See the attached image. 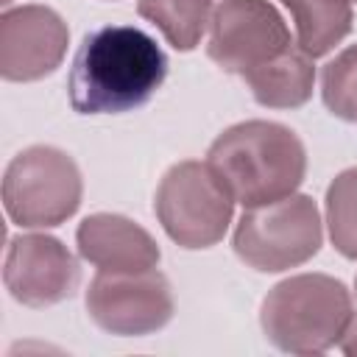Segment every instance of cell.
Segmentation results:
<instances>
[{
	"label": "cell",
	"mask_w": 357,
	"mask_h": 357,
	"mask_svg": "<svg viewBox=\"0 0 357 357\" xmlns=\"http://www.w3.org/2000/svg\"><path fill=\"white\" fill-rule=\"evenodd\" d=\"M290 47V28L268 0H223L212 11L206 53L226 73L245 78Z\"/></svg>",
	"instance_id": "obj_7"
},
{
	"label": "cell",
	"mask_w": 357,
	"mask_h": 357,
	"mask_svg": "<svg viewBox=\"0 0 357 357\" xmlns=\"http://www.w3.org/2000/svg\"><path fill=\"white\" fill-rule=\"evenodd\" d=\"M354 3H357V0H354Z\"/></svg>",
	"instance_id": "obj_20"
},
{
	"label": "cell",
	"mask_w": 357,
	"mask_h": 357,
	"mask_svg": "<svg viewBox=\"0 0 357 357\" xmlns=\"http://www.w3.org/2000/svg\"><path fill=\"white\" fill-rule=\"evenodd\" d=\"M81 259L92 262L98 271H151L159 265L156 240L131 218L114 212H95L81 220L75 231Z\"/></svg>",
	"instance_id": "obj_11"
},
{
	"label": "cell",
	"mask_w": 357,
	"mask_h": 357,
	"mask_svg": "<svg viewBox=\"0 0 357 357\" xmlns=\"http://www.w3.org/2000/svg\"><path fill=\"white\" fill-rule=\"evenodd\" d=\"M173 290L165 273L151 271H98L86 290L89 318L109 335L142 337L173 318Z\"/></svg>",
	"instance_id": "obj_8"
},
{
	"label": "cell",
	"mask_w": 357,
	"mask_h": 357,
	"mask_svg": "<svg viewBox=\"0 0 357 357\" xmlns=\"http://www.w3.org/2000/svg\"><path fill=\"white\" fill-rule=\"evenodd\" d=\"M137 11L153 22L176 50H192L212 20V0H139Z\"/></svg>",
	"instance_id": "obj_14"
},
{
	"label": "cell",
	"mask_w": 357,
	"mask_h": 357,
	"mask_svg": "<svg viewBox=\"0 0 357 357\" xmlns=\"http://www.w3.org/2000/svg\"><path fill=\"white\" fill-rule=\"evenodd\" d=\"M3 282L14 301L50 307L78 290L81 268L61 240L50 234H17L6 248Z\"/></svg>",
	"instance_id": "obj_9"
},
{
	"label": "cell",
	"mask_w": 357,
	"mask_h": 357,
	"mask_svg": "<svg viewBox=\"0 0 357 357\" xmlns=\"http://www.w3.org/2000/svg\"><path fill=\"white\" fill-rule=\"evenodd\" d=\"M153 212L173 243L181 248H209L223 240L234 198L209 167V162H178L173 165L153 195Z\"/></svg>",
	"instance_id": "obj_6"
},
{
	"label": "cell",
	"mask_w": 357,
	"mask_h": 357,
	"mask_svg": "<svg viewBox=\"0 0 357 357\" xmlns=\"http://www.w3.org/2000/svg\"><path fill=\"white\" fill-rule=\"evenodd\" d=\"M206 162L243 206L293 195L307 173L304 142L273 120H245L226 128L209 145Z\"/></svg>",
	"instance_id": "obj_2"
},
{
	"label": "cell",
	"mask_w": 357,
	"mask_h": 357,
	"mask_svg": "<svg viewBox=\"0 0 357 357\" xmlns=\"http://www.w3.org/2000/svg\"><path fill=\"white\" fill-rule=\"evenodd\" d=\"M354 290H357V279H354Z\"/></svg>",
	"instance_id": "obj_19"
},
{
	"label": "cell",
	"mask_w": 357,
	"mask_h": 357,
	"mask_svg": "<svg viewBox=\"0 0 357 357\" xmlns=\"http://www.w3.org/2000/svg\"><path fill=\"white\" fill-rule=\"evenodd\" d=\"M167 78V56L134 25H103L84 36L67 78L78 114H120L148 103Z\"/></svg>",
	"instance_id": "obj_1"
},
{
	"label": "cell",
	"mask_w": 357,
	"mask_h": 357,
	"mask_svg": "<svg viewBox=\"0 0 357 357\" xmlns=\"http://www.w3.org/2000/svg\"><path fill=\"white\" fill-rule=\"evenodd\" d=\"M259 106L268 109H296L310 100L315 84L312 56L293 45L284 56L265 64L262 70L243 78Z\"/></svg>",
	"instance_id": "obj_12"
},
{
	"label": "cell",
	"mask_w": 357,
	"mask_h": 357,
	"mask_svg": "<svg viewBox=\"0 0 357 357\" xmlns=\"http://www.w3.org/2000/svg\"><path fill=\"white\" fill-rule=\"evenodd\" d=\"M326 226L335 251L357 259V167H349L326 187Z\"/></svg>",
	"instance_id": "obj_15"
},
{
	"label": "cell",
	"mask_w": 357,
	"mask_h": 357,
	"mask_svg": "<svg viewBox=\"0 0 357 357\" xmlns=\"http://www.w3.org/2000/svg\"><path fill=\"white\" fill-rule=\"evenodd\" d=\"M324 243L321 215L310 195H287L271 204L245 206L237 220L234 254L254 271L279 273L304 265Z\"/></svg>",
	"instance_id": "obj_5"
},
{
	"label": "cell",
	"mask_w": 357,
	"mask_h": 357,
	"mask_svg": "<svg viewBox=\"0 0 357 357\" xmlns=\"http://www.w3.org/2000/svg\"><path fill=\"white\" fill-rule=\"evenodd\" d=\"M337 346L343 349V354L357 357V315H351V324H349V329H346V335L340 337Z\"/></svg>",
	"instance_id": "obj_17"
},
{
	"label": "cell",
	"mask_w": 357,
	"mask_h": 357,
	"mask_svg": "<svg viewBox=\"0 0 357 357\" xmlns=\"http://www.w3.org/2000/svg\"><path fill=\"white\" fill-rule=\"evenodd\" d=\"M321 98L335 117L357 123V45H349L324 67Z\"/></svg>",
	"instance_id": "obj_16"
},
{
	"label": "cell",
	"mask_w": 357,
	"mask_h": 357,
	"mask_svg": "<svg viewBox=\"0 0 357 357\" xmlns=\"http://www.w3.org/2000/svg\"><path fill=\"white\" fill-rule=\"evenodd\" d=\"M293 22L298 47L312 59L329 53L351 31V0H279Z\"/></svg>",
	"instance_id": "obj_13"
},
{
	"label": "cell",
	"mask_w": 357,
	"mask_h": 357,
	"mask_svg": "<svg viewBox=\"0 0 357 357\" xmlns=\"http://www.w3.org/2000/svg\"><path fill=\"white\" fill-rule=\"evenodd\" d=\"M0 3H3V6H8V3H11V0H0Z\"/></svg>",
	"instance_id": "obj_18"
},
{
	"label": "cell",
	"mask_w": 357,
	"mask_h": 357,
	"mask_svg": "<svg viewBox=\"0 0 357 357\" xmlns=\"http://www.w3.org/2000/svg\"><path fill=\"white\" fill-rule=\"evenodd\" d=\"M67 22L47 6H17L0 17V75L6 81H39L67 53Z\"/></svg>",
	"instance_id": "obj_10"
},
{
	"label": "cell",
	"mask_w": 357,
	"mask_h": 357,
	"mask_svg": "<svg viewBox=\"0 0 357 357\" xmlns=\"http://www.w3.org/2000/svg\"><path fill=\"white\" fill-rule=\"evenodd\" d=\"M354 315L346 284L326 273H298L268 290L259 310L265 337L290 354H318L340 343Z\"/></svg>",
	"instance_id": "obj_3"
},
{
	"label": "cell",
	"mask_w": 357,
	"mask_h": 357,
	"mask_svg": "<svg viewBox=\"0 0 357 357\" xmlns=\"http://www.w3.org/2000/svg\"><path fill=\"white\" fill-rule=\"evenodd\" d=\"M81 170L70 153L53 145L20 151L3 173V206L22 229L59 226L81 206Z\"/></svg>",
	"instance_id": "obj_4"
}]
</instances>
